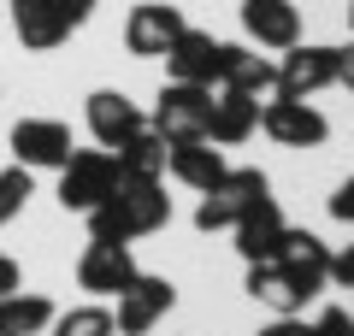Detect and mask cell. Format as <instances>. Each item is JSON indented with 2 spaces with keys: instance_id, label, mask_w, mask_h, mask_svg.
<instances>
[{
  "instance_id": "obj_6",
  "label": "cell",
  "mask_w": 354,
  "mask_h": 336,
  "mask_svg": "<svg viewBox=\"0 0 354 336\" xmlns=\"http://www.w3.org/2000/svg\"><path fill=\"white\" fill-rule=\"evenodd\" d=\"M342 71V48H325V41H295L278 59V95L290 100H313L319 88H330Z\"/></svg>"
},
{
  "instance_id": "obj_28",
  "label": "cell",
  "mask_w": 354,
  "mask_h": 336,
  "mask_svg": "<svg viewBox=\"0 0 354 336\" xmlns=\"http://www.w3.org/2000/svg\"><path fill=\"white\" fill-rule=\"evenodd\" d=\"M260 336H313V324H307L301 312H290V319H272Z\"/></svg>"
},
{
  "instance_id": "obj_32",
  "label": "cell",
  "mask_w": 354,
  "mask_h": 336,
  "mask_svg": "<svg viewBox=\"0 0 354 336\" xmlns=\"http://www.w3.org/2000/svg\"><path fill=\"white\" fill-rule=\"evenodd\" d=\"M348 319H354V312H348Z\"/></svg>"
},
{
  "instance_id": "obj_18",
  "label": "cell",
  "mask_w": 354,
  "mask_h": 336,
  "mask_svg": "<svg viewBox=\"0 0 354 336\" xmlns=\"http://www.w3.org/2000/svg\"><path fill=\"white\" fill-rule=\"evenodd\" d=\"M165 171L177 183H189L195 195H207L230 165H225V148H213V142H177V148H165Z\"/></svg>"
},
{
  "instance_id": "obj_8",
  "label": "cell",
  "mask_w": 354,
  "mask_h": 336,
  "mask_svg": "<svg viewBox=\"0 0 354 336\" xmlns=\"http://www.w3.org/2000/svg\"><path fill=\"white\" fill-rule=\"evenodd\" d=\"M183 30H189L183 24V6H171V0H142L124 18V48L136 53V59H165V48H171Z\"/></svg>"
},
{
  "instance_id": "obj_2",
  "label": "cell",
  "mask_w": 354,
  "mask_h": 336,
  "mask_svg": "<svg viewBox=\"0 0 354 336\" xmlns=\"http://www.w3.org/2000/svg\"><path fill=\"white\" fill-rule=\"evenodd\" d=\"M101 0H12V30L30 53H48L59 41H71V30H83L95 18Z\"/></svg>"
},
{
  "instance_id": "obj_7",
  "label": "cell",
  "mask_w": 354,
  "mask_h": 336,
  "mask_svg": "<svg viewBox=\"0 0 354 336\" xmlns=\"http://www.w3.org/2000/svg\"><path fill=\"white\" fill-rule=\"evenodd\" d=\"M260 130L278 142V148H319V142L330 136L325 112H319L313 100H290V95H272L260 106Z\"/></svg>"
},
{
  "instance_id": "obj_15",
  "label": "cell",
  "mask_w": 354,
  "mask_h": 336,
  "mask_svg": "<svg viewBox=\"0 0 354 336\" xmlns=\"http://www.w3.org/2000/svg\"><path fill=\"white\" fill-rule=\"evenodd\" d=\"M242 30H248L254 48H295L301 41V12H295L290 0H242Z\"/></svg>"
},
{
  "instance_id": "obj_16",
  "label": "cell",
  "mask_w": 354,
  "mask_h": 336,
  "mask_svg": "<svg viewBox=\"0 0 354 336\" xmlns=\"http://www.w3.org/2000/svg\"><path fill=\"white\" fill-rule=\"evenodd\" d=\"M260 130V100L236 95V88H213V112H207V142L213 148H236Z\"/></svg>"
},
{
  "instance_id": "obj_19",
  "label": "cell",
  "mask_w": 354,
  "mask_h": 336,
  "mask_svg": "<svg viewBox=\"0 0 354 336\" xmlns=\"http://www.w3.org/2000/svg\"><path fill=\"white\" fill-rule=\"evenodd\" d=\"M230 230H236V254L254 265V260H272V254H278V242H283V230H290V224H283L278 200H260V207L242 212Z\"/></svg>"
},
{
  "instance_id": "obj_26",
  "label": "cell",
  "mask_w": 354,
  "mask_h": 336,
  "mask_svg": "<svg viewBox=\"0 0 354 336\" xmlns=\"http://www.w3.org/2000/svg\"><path fill=\"white\" fill-rule=\"evenodd\" d=\"M330 218L354 224V177H342V183H337V195H330Z\"/></svg>"
},
{
  "instance_id": "obj_3",
  "label": "cell",
  "mask_w": 354,
  "mask_h": 336,
  "mask_svg": "<svg viewBox=\"0 0 354 336\" xmlns=\"http://www.w3.org/2000/svg\"><path fill=\"white\" fill-rule=\"evenodd\" d=\"M260 200H272L266 171L236 165V171H225V177H218V183L201 195V207H195V230H230V224H236L242 212H254Z\"/></svg>"
},
{
  "instance_id": "obj_22",
  "label": "cell",
  "mask_w": 354,
  "mask_h": 336,
  "mask_svg": "<svg viewBox=\"0 0 354 336\" xmlns=\"http://www.w3.org/2000/svg\"><path fill=\"white\" fill-rule=\"evenodd\" d=\"M113 160H118L124 177H165V142L153 136V130H136L130 142L113 148Z\"/></svg>"
},
{
  "instance_id": "obj_4",
  "label": "cell",
  "mask_w": 354,
  "mask_h": 336,
  "mask_svg": "<svg viewBox=\"0 0 354 336\" xmlns=\"http://www.w3.org/2000/svg\"><path fill=\"white\" fill-rule=\"evenodd\" d=\"M207 112H213V88H195V83H165L160 100H153V118L148 130L177 148V142H207Z\"/></svg>"
},
{
  "instance_id": "obj_13",
  "label": "cell",
  "mask_w": 354,
  "mask_h": 336,
  "mask_svg": "<svg viewBox=\"0 0 354 336\" xmlns=\"http://www.w3.org/2000/svg\"><path fill=\"white\" fill-rule=\"evenodd\" d=\"M165 65H171V83L218 88L225 83V41H213L207 30H183V36L165 48Z\"/></svg>"
},
{
  "instance_id": "obj_17",
  "label": "cell",
  "mask_w": 354,
  "mask_h": 336,
  "mask_svg": "<svg viewBox=\"0 0 354 336\" xmlns=\"http://www.w3.org/2000/svg\"><path fill=\"white\" fill-rule=\"evenodd\" d=\"M218 88H236L248 100H272L278 95V65L266 59V53L242 48V41H225V83Z\"/></svg>"
},
{
  "instance_id": "obj_24",
  "label": "cell",
  "mask_w": 354,
  "mask_h": 336,
  "mask_svg": "<svg viewBox=\"0 0 354 336\" xmlns=\"http://www.w3.org/2000/svg\"><path fill=\"white\" fill-rule=\"evenodd\" d=\"M30 195H36L30 171H24V165H6V171H0V224H12L18 212L30 207Z\"/></svg>"
},
{
  "instance_id": "obj_21",
  "label": "cell",
  "mask_w": 354,
  "mask_h": 336,
  "mask_svg": "<svg viewBox=\"0 0 354 336\" xmlns=\"http://www.w3.org/2000/svg\"><path fill=\"white\" fill-rule=\"evenodd\" d=\"M53 324V301L36 289H12L0 301V336H41Z\"/></svg>"
},
{
  "instance_id": "obj_27",
  "label": "cell",
  "mask_w": 354,
  "mask_h": 336,
  "mask_svg": "<svg viewBox=\"0 0 354 336\" xmlns=\"http://www.w3.org/2000/svg\"><path fill=\"white\" fill-rule=\"evenodd\" d=\"M330 283H342V289H354V242L342 254H330Z\"/></svg>"
},
{
  "instance_id": "obj_20",
  "label": "cell",
  "mask_w": 354,
  "mask_h": 336,
  "mask_svg": "<svg viewBox=\"0 0 354 336\" xmlns=\"http://www.w3.org/2000/svg\"><path fill=\"white\" fill-rule=\"evenodd\" d=\"M248 295L260 301V307H272L278 319H290V312H307V295L278 272V260H254V265H248Z\"/></svg>"
},
{
  "instance_id": "obj_1",
  "label": "cell",
  "mask_w": 354,
  "mask_h": 336,
  "mask_svg": "<svg viewBox=\"0 0 354 336\" xmlns=\"http://www.w3.org/2000/svg\"><path fill=\"white\" fill-rule=\"evenodd\" d=\"M83 218H88V236L95 242H136V236H153V230L171 224V195H165L160 177H124L118 171L113 195L95 212H83Z\"/></svg>"
},
{
  "instance_id": "obj_10",
  "label": "cell",
  "mask_w": 354,
  "mask_h": 336,
  "mask_svg": "<svg viewBox=\"0 0 354 336\" xmlns=\"http://www.w3.org/2000/svg\"><path fill=\"white\" fill-rule=\"evenodd\" d=\"M272 260H278V272L290 277V283L301 289L307 301H313V295H325V283H330V248L313 236V230H295V224H290Z\"/></svg>"
},
{
  "instance_id": "obj_9",
  "label": "cell",
  "mask_w": 354,
  "mask_h": 336,
  "mask_svg": "<svg viewBox=\"0 0 354 336\" xmlns=\"http://www.w3.org/2000/svg\"><path fill=\"white\" fill-rule=\"evenodd\" d=\"M6 142L24 171H59L71 160V124H59V118H18Z\"/></svg>"
},
{
  "instance_id": "obj_11",
  "label": "cell",
  "mask_w": 354,
  "mask_h": 336,
  "mask_svg": "<svg viewBox=\"0 0 354 336\" xmlns=\"http://www.w3.org/2000/svg\"><path fill=\"white\" fill-rule=\"evenodd\" d=\"M171 307H177V283H171V277H148V272H136V277H130V289L118 295L113 324H118L124 336H148Z\"/></svg>"
},
{
  "instance_id": "obj_14",
  "label": "cell",
  "mask_w": 354,
  "mask_h": 336,
  "mask_svg": "<svg viewBox=\"0 0 354 336\" xmlns=\"http://www.w3.org/2000/svg\"><path fill=\"white\" fill-rule=\"evenodd\" d=\"M136 130H148V118H142V106L130 95H118V88H95V95H88V136L101 142L106 153H113L118 142H130Z\"/></svg>"
},
{
  "instance_id": "obj_12",
  "label": "cell",
  "mask_w": 354,
  "mask_h": 336,
  "mask_svg": "<svg viewBox=\"0 0 354 336\" xmlns=\"http://www.w3.org/2000/svg\"><path fill=\"white\" fill-rule=\"evenodd\" d=\"M130 277H136V254H130V242H88L83 260H77V289H88L95 301L124 295Z\"/></svg>"
},
{
  "instance_id": "obj_30",
  "label": "cell",
  "mask_w": 354,
  "mask_h": 336,
  "mask_svg": "<svg viewBox=\"0 0 354 336\" xmlns=\"http://www.w3.org/2000/svg\"><path fill=\"white\" fill-rule=\"evenodd\" d=\"M342 88H354V48H342V71H337Z\"/></svg>"
},
{
  "instance_id": "obj_29",
  "label": "cell",
  "mask_w": 354,
  "mask_h": 336,
  "mask_svg": "<svg viewBox=\"0 0 354 336\" xmlns=\"http://www.w3.org/2000/svg\"><path fill=\"white\" fill-rule=\"evenodd\" d=\"M12 289H24V272H18V260H12V254H0V301L12 295Z\"/></svg>"
},
{
  "instance_id": "obj_31",
  "label": "cell",
  "mask_w": 354,
  "mask_h": 336,
  "mask_svg": "<svg viewBox=\"0 0 354 336\" xmlns=\"http://www.w3.org/2000/svg\"><path fill=\"white\" fill-rule=\"evenodd\" d=\"M348 30H354V0H348Z\"/></svg>"
},
{
  "instance_id": "obj_23",
  "label": "cell",
  "mask_w": 354,
  "mask_h": 336,
  "mask_svg": "<svg viewBox=\"0 0 354 336\" xmlns=\"http://www.w3.org/2000/svg\"><path fill=\"white\" fill-rule=\"evenodd\" d=\"M48 330L53 336H118V324H113V312H106L101 301H83V307H71V312H53Z\"/></svg>"
},
{
  "instance_id": "obj_5",
  "label": "cell",
  "mask_w": 354,
  "mask_h": 336,
  "mask_svg": "<svg viewBox=\"0 0 354 336\" xmlns=\"http://www.w3.org/2000/svg\"><path fill=\"white\" fill-rule=\"evenodd\" d=\"M118 183V160L106 148H71V160L59 165V207L65 212H95Z\"/></svg>"
},
{
  "instance_id": "obj_25",
  "label": "cell",
  "mask_w": 354,
  "mask_h": 336,
  "mask_svg": "<svg viewBox=\"0 0 354 336\" xmlns=\"http://www.w3.org/2000/svg\"><path fill=\"white\" fill-rule=\"evenodd\" d=\"M313 336H354V319L342 307H325V312H319V324H313Z\"/></svg>"
}]
</instances>
